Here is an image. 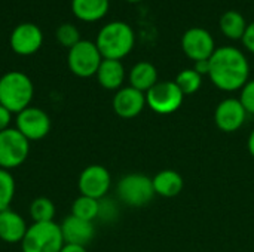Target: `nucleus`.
<instances>
[{
  "label": "nucleus",
  "mask_w": 254,
  "mask_h": 252,
  "mask_svg": "<svg viewBox=\"0 0 254 252\" xmlns=\"http://www.w3.org/2000/svg\"><path fill=\"white\" fill-rule=\"evenodd\" d=\"M250 64L247 56L234 46H222L210 58L208 77L216 88L225 92L243 89L249 82Z\"/></svg>",
  "instance_id": "f257e3e1"
},
{
  "label": "nucleus",
  "mask_w": 254,
  "mask_h": 252,
  "mask_svg": "<svg viewBox=\"0 0 254 252\" xmlns=\"http://www.w3.org/2000/svg\"><path fill=\"white\" fill-rule=\"evenodd\" d=\"M247 114L240 98H226L214 110V123L220 131L231 134L244 125Z\"/></svg>",
  "instance_id": "ddd939ff"
},
{
  "label": "nucleus",
  "mask_w": 254,
  "mask_h": 252,
  "mask_svg": "<svg viewBox=\"0 0 254 252\" xmlns=\"http://www.w3.org/2000/svg\"><path fill=\"white\" fill-rule=\"evenodd\" d=\"M116 193L119 201L131 208L146 206L156 195L152 178L144 174L124 175L116 186Z\"/></svg>",
  "instance_id": "39448f33"
},
{
  "label": "nucleus",
  "mask_w": 254,
  "mask_h": 252,
  "mask_svg": "<svg viewBox=\"0 0 254 252\" xmlns=\"http://www.w3.org/2000/svg\"><path fill=\"white\" fill-rule=\"evenodd\" d=\"M71 215L94 223L98 217V201L80 195L71 205Z\"/></svg>",
  "instance_id": "5701e85b"
},
{
  "label": "nucleus",
  "mask_w": 254,
  "mask_h": 252,
  "mask_svg": "<svg viewBox=\"0 0 254 252\" xmlns=\"http://www.w3.org/2000/svg\"><path fill=\"white\" fill-rule=\"evenodd\" d=\"M127 1H131V3H137V1H141V0H127Z\"/></svg>",
  "instance_id": "72a5a7b5"
},
{
  "label": "nucleus",
  "mask_w": 254,
  "mask_h": 252,
  "mask_svg": "<svg viewBox=\"0 0 254 252\" xmlns=\"http://www.w3.org/2000/svg\"><path fill=\"white\" fill-rule=\"evenodd\" d=\"M247 149H249V153L254 157V129L252 131V134L249 135V140H247Z\"/></svg>",
  "instance_id": "473e14b6"
},
{
  "label": "nucleus",
  "mask_w": 254,
  "mask_h": 252,
  "mask_svg": "<svg viewBox=\"0 0 254 252\" xmlns=\"http://www.w3.org/2000/svg\"><path fill=\"white\" fill-rule=\"evenodd\" d=\"M174 82L180 88L183 95H192L199 91L202 85V76L198 74L193 68H186L177 74Z\"/></svg>",
  "instance_id": "393cba45"
},
{
  "label": "nucleus",
  "mask_w": 254,
  "mask_h": 252,
  "mask_svg": "<svg viewBox=\"0 0 254 252\" xmlns=\"http://www.w3.org/2000/svg\"><path fill=\"white\" fill-rule=\"evenodd\" d=\"M185 95L176 82L164 80L158 82L152 89L146 92V104L156 114H171L177 111L183 104Z\"/></svg>",
  "instance_id": "6e6552de"
},
{
  "label": "nucleus",
  "mask_w": 254,
  "mask_h": 252,
  "mask_svg": "<svg viewBox=\"0 0 254 252\" xmlns=\"http://www.w3.org/2000/svg\"><path fill=\"white\" fill-rule=\"evenodd\" d=\"M10 122H12V113L0 104V132L10 128Z\"/></svg>",
  "instance_id": "c756f323"
},
{
  "label": "nucleus",
  "mask_w": 254,
  "mask_h": 252,
  "mask_svg": "<svg viewBox=\"0 0 254 252\" xmlns=\"http://www.w3.org/2000/svg\"><path fill=\"white\" fill-rule=\"evenodd\" d=\"M112 187V175L109 169L103 165H89L86 166L77 180V189L82 196L92 199H103L107 196Z\"/></svg>",
  "instance_id": "9d476101"
},
{
  "label": "nucleus",
  "mask_w": 254,
  "mask_h": 252,
  "mask_svg": "<svg viewBox=\"0 0 254 252\" xmlns=\"http://www.w3.org/2000/svg\"><path fill=\"white\" fill-rule=\"evenodd\" d=\"M55 205L48 198H37L30 203L28 214L33 223H49L55 218Z\"/></svg>",
  "instance_id": "4be33fe9"
},
{
  "label": "nucleus",
  "mask_w": 254,
  "mask_h": 252,
  "mask_svg": "<svg viewBox=\"0 0 254 252\" xmlns=\"http://www.w3.org/2000/svg\"><path fill=\"white\" fill-rule=\"evenodd\" d=\"M119 215V206L118 202L110 198H103L98 201V217L101 223H113Z\"/></svg>",
  "instance_id": "bb28decb"
},
{
  "label": "nucleus",
  "mask_w": 254,
  "mask_h": 252,
  "mask_svg": "<svg viewBox=\"0 0 254 252\" xmlns=\"http://www.w3.org/2000/svg\"><path fill=\"white\" fill-rule=\"evenodd\" d=\"M60 229H61L64 244H70V245L86 247L88 244H91V241L95 236L94 223L80 220L71 214L63 220V223L60 224Z\"/></svg>",
  "instance_id": "2eb2a0df"
},
{
  "label": "nucleus",
  "mask_w": 254,
  "mask_h": 252,
  "mask_svg": "<svg viewBox=\"0 0 254 252\" xmlns=\"http://www.w3.org/2000/svg\"><path fill=\"white\" fill-rule=\"evenodd\" d=\"M43 43L42 30L33 22L18 24L9 37V45L12 50L18 55H33L36 53Z\"/></svg>",
  "instance_id": "f8f14e48"
},
{
  "label": "nucleus",
  "mask_w": 254,
  "mask_h": 252,
  "mask_svg": "<svg viewBox=\"0 0 254 252\" xmlns=\"http://www.w3.org/2000/svg\"><path fill=\"white\" fill-rule=\"evenodd\" d=\"M113 111L122 119H134L137 117L146 107V95L144 92L132 88L124 86L116 91L112 101Z\"/></svg>",
  "instance_id": "4468645a"
},
{
  "label": "nucleus",
  "mask_w": 254,
  "mask_h": 252,
  "mask_svg": "<svg viewBox=\"0 0 254 252\" xmlns=\"http://www.w3.org/2000/svg\"><path fill=\"white\" fill-rule=\"evenodd\" d=\"M241 40H243L246 49H247L249 52L254 53V21L252 24L247 25V30H246V33H244V36H243Z\"/></svg>",
  "instance_id": "c85d7f7f"
},
{
  "label": "nucleus",
  "mask_w": 254,
  "mask_h": 252,
  "mask_svg": "<svg viewBox=\"0 0 254 252\" xmlns=\"http://www.w3.org/2000/svg\"><path fill=\"white\" fill-rule=\"evenodd\" d=\"M158 82V70L152 62L140 61L135 65H132L129 71V86L141 92H147Z\"/></svg>",
  "instance_id": "6ab92c4d"
},
{
  "label": "nucleus",
  "mask_w": 254,
  "mask_h": 252,
  "mask_svg": "<svg viewBox=\"0 0 254 252\" xmlns=\"http://www.w3.org/2000/svg\"><path fill=\"white\" fill-rule=\"evenodd\" d=\"M51 117L49 114L34 105H30L19 111L15 117V128L28 140L40 141L51 132Z\"/></svg>",
  "instance_id": "1a4fd4ad"
},
{
  "label": "nucleus",
  "mask_w": 254,
  "mask_h": 252,
  "mask_svg": "<svg viewBox=\"0 0 254 252\" xmlns=\"http://www.w3.org/2000/svg\"><path fill=\"white\" fill-rule=\"evenodd\" d=\"M182 49L188 58L196 62L202 59H210L216 50V45L210 31L201 27H192L185 31L182 37Z\"/></svg>",
  "instance_id": "9b49d317"
},
{
  "label": "nucleus",
  "mask_w": 254,
  "mask_h": 252,
  "mask_svg": "<svg viewBox=\"0 0 254 252\" xmlns=\"http://www.w3.org/2000/svg\"><path fill=\"white\" fill-rule=\"evenodd\" d=\"M64 247L60 224L55 221L49 223H33L28 226L27 233L21 242L22 252H60Z\"/></svg>",
  "instance_id": "20e7f679"
},
{
  "label": "nucleus",
  "mask_w": 254,
  "mask_h": 252,
  "mask_svg": "<svg viewBox=\"0 0 254 252\" xmlns=\"http://www.w3.org/2000/svg\"><path fill=\"white\" fill-rule=\"evenodd\" d=\"M27 223L16 211L10 208L0 212V241L4 244H21L27 233Z\"/></svg>",
  "instance_id": "dca6fc26"
},
{
  "label": "nucleus",
  "mask_w": 254,
  "mask_h": 252,
  "mask_svg": "<svg viewBox=\"0 0 254 252\" xmlns=\"http://www.w3.org/2000/svg\"><path fill=\"white\" fill-rule=\"evenodd\" d=\"M240 101L243 102V105L249 114H254V79L249 80L244 85V88L241 89Z\"/></svg>",
  "instance_id": "cd10ccee"
},
{
  "label": "nucleus",
  "mask_w": 254,
  "mask_h": 252,
  "mask_svg": "<svg viewBox=\"0 0 254 252\" xmlns=\"http://www.w3.org/2000/svg\"><path fill=\"white\" fill-rule=\"evenodd\" d=\"M60 252H88L86 247H80V245H70V244H64L63 250Z\"/></svg>",
  "instance_id": "2f4dec72"
},
{
  "label": "nucleus",
  "mask_w": 254,
  "mask_h": 252,
  "mask_svg": "<svg viewBox=\"0 0 254 252\" xmlns=\"http://www.w3.org/2000/svg\"><path fill=\"white\" fill-rule=\"evenodd\" d=\"M30 154V141L16 129L7 128L0 132V168L12 171L21 166Z\"/></svg>",
  "instance_id": "423d86ee"
},
{
  "label": "nucleus",
  "mask_w": 254,
  "mask_h": 252,
  "mask_svg": "<svg viewBox=\"0 0 254 252\" xmlns=\"http://www.w3.org/2000/svg\"><path fill=\"white\" fill-rule=\"evenodd\" d=\"M95 76L101 88L107 91H119L125 80V68L124 64L118 59L103 58Z\"/></svg>",
  "instance_id": "f3484780"
},
{
  "label": "nucleus",
  "mask_w": 254,
  "mask_h": 252,
  "mask_svg": "<svg viewBox=\"0 0 254 252\" xmlns=\"http://www.w3.org/2000/svg\"><path fill=\"white\" fill-rule=\"evenodd\" d=\"M109 4V0H71V10L79 19L94 22L107 13Z\"/></svg>",
  "instance_id": "aec40b11"
},
{
  "label": "nucleus",
  "mask_w": 254,
  "mask_h": 252,
  "mask_svg": "<svg viewBox=\"0 0 254 252\" xmlns=\"http://www.w3.org/2000/svg\"><path fill=\"white\" fill-rule=\"evenodd\" d=\"M34 85L22 71H7L0 77V104L12 114L31 105Z\"/></svg>",
  "instance_id": "7ed1b4c3"
},
{
  "label": "nucleus",
  "mask_w": 254,
  "mask_h": 252,
  "mask_svg": "<svg viewBox=\"0 0 254 252\" xmlns=\"http://www.w3.org/2000/svg\"><path fill=\"white\" fill-rule=\"evenodd\" d=\"M247 22L246 18L243 16V13L237 12V10H228L220 16L219 21V27L220 31L231 40H240L243 39L246 30H247Z\"/></svg>",
  "instance_id": "412c9836"
},
{
  "label": "nucleus",
  "mask_w": 254,
  "mask_h": 252,
  "mask_svg": "<svg viewBox=\"0 0 254 252\" xmlns=\"http://www.w3.org/2000/svg\"><path fill=\"white\" fill-rule=\"evenodd\" d=\"M193 70H195L198 74H201V76H205V74H208V73H210V59L196 61V62H195V67H193Z\"/></svg>",
  "instance_id": "7c9ffc66"
},
{
  "label": "nucleus",
  "mask_w": 254,
  "mask_h": 252,
  "mask_svg": "<svg viewBox=\"0 0 254 252\" xmlns=\"http://www.w3.org/2000/svg\"><path fill=\"white\" fill-rule=\"evenodd\" d=\"M55 36L58 39V42L65 46V48H73L76 43H79L82 39H80V33L77 30V27L71 22H64L61 24L57 31H55Z\"/></svg>",
  "instance_id": "a878e982"
},
{
  "label": "nucleus",
  "mask_w": 254,
  "mask_h": 252,
  "mask_svg": "<svg viewBox=\"0 0 254 252\" xmlns=\"http://www.w3.org/2000/svg\"><path fill=\"white\" fill-rule=\"evenodd\" d=\"M153 189L155 193L162 198H176L182 193L185 187L183 177L173 169H164L158 172L153 178Z\"/></svg>",
  "instance_id": "a211bd4d"
},
{
  "label": "nucleus",
  "mask_w": 254,
  "mask_h": 252,
  "mask_svg": "<svg viewBox=\"0 0 254 252\" xmlns=\"http://www.w3.org/2000/svg\"><path fill=\"white\" fill-rule=\"evenodd\" d=\"M95 45L104 59L121 61L132 50L135 45V34L127 22L112 21L100 30Z\"/></svg>",
  "instance_id": "f03ea898"
},
{
  "label": "nucleus",
  "mask_w": 254,
  "mask_h": 252,
  "mask_svg": "<svg viewBox=\"0 0 254 252\" xmlns=\"http://www.w3.org/2000/svg\"><path fill=\"white\" fill-rule=\"evenodd\" d=\"M16 186L15 178L10 171L0 168V212L10 208V203L15 198Z\"/></svg>",
  "instance_id": "b1692460"
},
{
  "label": "nucleus",
  "mask_w": 254,
  "mask_h": 252,
  "mask_svg": "<svg viewBox=\"0 0 254 252\" xmlns=\"http://www.w3.org/2000/svg\"><path fill=\"white\" fill-rule=\"evenodd\" d=\"M103 56L97 45L91 40H80L68 49L67 64L70 71L82 79L92 77L97 74Z\"/></svg>",
  "instance_id": "0eeeda50"
}]
</instances>
